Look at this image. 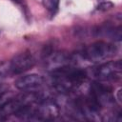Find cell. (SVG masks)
Instances as JSON below:
<instances>
[{"instance_id": "6da1fadb", "label": "cell", "mask_w": 122, "mask_h": 122, "mask_svg": "<svg viewBox=\"0 0 122 122\" xmlns=\"http://www.w3.org/2000/svg\"><path fill=\"white\" fill-rule=\"evenodd\" d=\"M86 72L72 67L57 68L52 72L55 88L61 92H69L79 87L86 79Z\"/></svg>"}, {"instance_id": "7a4b0ae2", "label": "cell", "mask_w": 122, "mask_h": 122, "mask_svg": "<svg viewBox=\"0 0 122 122\" xmlns=\"http://www.w3.org/2000/svg\"><path fill=\"white\" fill-rule=\"evenodd\" d=\"M115 52L116 48L113 45L98 41L88 46L83 51V56L92 62H99L114 55Z\"/></svg>"}, {"instance_id": "3957f363", "label": "cell", "mask_w": 122, "mask_h": 122, "mask_svg": "<svg viewBox=\"0 0 122 122\" xmlns=\"http://www.w3.org/2000/svg\"><path fill=\"white\" fill-rule=\"evenodd\" d=\"M121 61H109L101 64L95 70V76L101 80H118L121 78Z\"/></svg>"}, {"instance_id": "277c9868", "label": "cell", "mask_w": 122, "mask_h": 122, "mask_svg": "<svg viewBox=\"0 0 122 122\" xmlns=\"http://www.w3.org/2000/svg\"><path fill=\"white\" fill-rule=\"evenodd\" d=\"M35 60L33 56L29 52H22L15 55L10 61V67L11 74L23 73L34 66Z\"/></svg>"}, {"instance_id": "5b68a950", "label": "cell", "mask_w": 122, "mask_h": 122, "mask_svg": "<svg viewBox=\"0 0 122 122\" xmlns=\"http://www.w3.org/2000/svg\"><path fill=\"white\" fill-rule=\"evenodd\" d=\"M44 84V78L41 75L38 74H29L22 76L18 78L14 85L18 90L21 91H34L36 89H39Z\"/></svg>"}, {"instance_id": "8992f818", "label": "cell", "mask_w": 122, "mask_h": 122, "mask_svg": "<svg viewBox=\"0 0 122 122\" xmlns=\"http://www.w3.org/2000/svg\"><path fill=\"white\" fill-rule=\"evenodd\" d=\"M43 6L50 11L53 12L59 6V0H42Z\"/></svg>"}, {"instance_id": "52a82bcc", "label": "cell", "mask_w": 122, "mask_h": 122, "mask_svg": "<svg viewBox=\"0 0 122 122\" xmlns=\"http://www.w3.org/2000/svg\"><path fill=\"white\" fill-rule=\"evenodd\" d=\"M10 74H11L10 62H1L0 63V79L5 78Z\"/></svg>"}, {"instance_id": "ba28073f", "label": "cell", "mask_w": 122, "mask_h": 122, "mask_svg": "<svg viewBox=\"0 0 122 122\" xmlns=\"http://www.w3.org/2000/svg\"><path fill=\"white\" fill-rule=\"evenodd\" d=\"M8 90H9V86L5 85V84H0V101L2 100L3 96L8 92ZM2 103H0L1 105Z\"/></svg>"}, {"instance_id": "9c48e42d", "label": "cell", "mask_w": 122, "mask_h": 122, "mask_svg": "<svg viewBox=\"0 0 122 122\" xmlns=\"http://www.w3.org/2000/svg\"><path fill=\"white\" fill-rule=\"evenodd\" d=\"M112 3H110V2H104V3H101L99 6H98V10H109V9H111V8H112Z\"/></svg>"}, {"instance_id": "30bf717a", "label": "cell", "mask_w": 122, "mask_h": 122, "mask_svg": "<svg viewBox=\"0 0 122 122\" xmlns=\"http://www.w3.org/2000/svg\"><path fill=\"white\" fill-rule=\"evenodd\" d=\"M12 1H14V2H17V3H19V2H21V0H12Z\"/></svg>"}]
</instances>
